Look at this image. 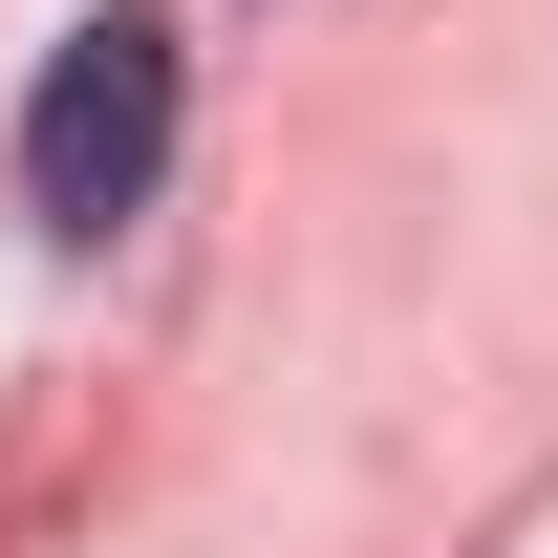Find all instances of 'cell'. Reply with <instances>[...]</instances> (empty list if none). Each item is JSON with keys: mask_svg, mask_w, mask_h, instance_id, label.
<instances>
[{"mask_svg": "<svg viewBox=\"0 0 558 558\" xmlns=\"http://www.w3.org/2000/svg\"><path fill=\"white\" fill-rule=\"evenodd\" d=\"M172 22H65L44 44V86H22V215L44 236H108V215H150V172H172Z\"/></svg>", "mask_w": 558, "mask_h": 558, "instance_id": "6da1fadb", "label": "cell"}]
</instances>
